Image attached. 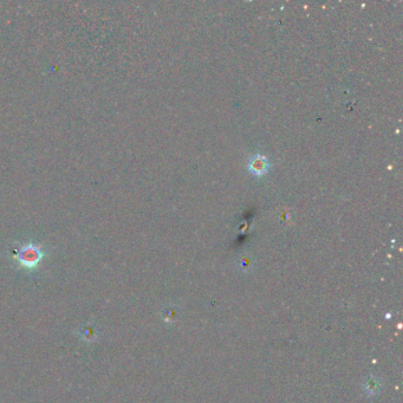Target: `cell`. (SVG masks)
I'll list each match as a JSON object with an SVG mask.
<instances>
[{
  "label": "cell",
  "instance_id": "cell-2",
  "mask_svg": "<svg viewBox=\"0 0 403 403\" xmlns=\"http://www.w3.org/2000/svg\"><path fill=\"white\" fill-rule=\"evenodd\" d=\"M267 168H268L267 159L260 154L254 155L251 161H249V171L255 175H263L264 173H266Z\"/></svg>",
  "mask_w": 403,
  "mask_h": 403
},
{
  "label": "cell",
  "instance_id": "cell-1",
  "mask_svg": "<svg viewBox=\"0 0 403 403\" xmlns=\"http://www.w3.org/2000/svg\"><path fill=\"white\" fill-rule=\"evenodd\" d=\"M15 257H17L18 261L23 265V266L32 268L37 266V264L41 260L43 253H41L40 248L37 247V246L25 245L23 247H20V249L17 252V255H15Z\"/></svg>",
  "mask_w": 403,
  "mask_h": 403
}]
</instances>
